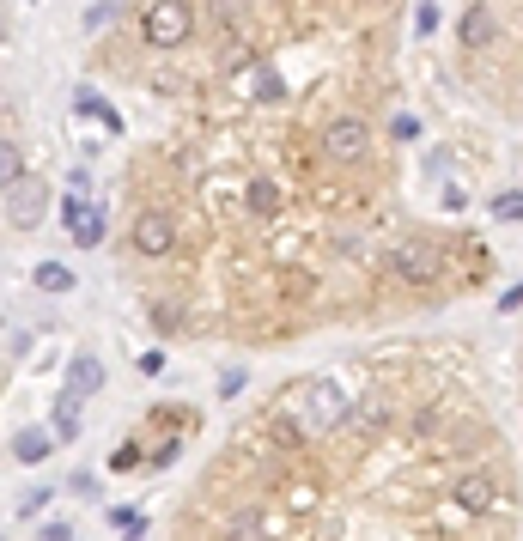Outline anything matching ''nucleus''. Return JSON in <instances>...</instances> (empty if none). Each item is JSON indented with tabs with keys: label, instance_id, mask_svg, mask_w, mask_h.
<instances>
[{
	"label": "nucleus",
	"instance_id": "f257e3e1",
	"mask_svg": "<svg viewBox=\"0 0 523 541\" xmlns=\"http://www.w3.org/2000/svg\"><path fill=\"white\" fill-rule=\"evenodd\" d=\"M177 244H183L177 213L159 207V201H140L134 219H128V256H140V262H165V256H177Z\"/></svg>",
	"mask_w": 523,
	"mask_h": 541
},
{
	"label": "nucleus",
	"instance_id": "f03ea898",
	"mask_svg": "<svg viewBox=\"0 0 523 541\" xmlns=\"http://www.w3.org/2000/svg\"><path fill=\"white\" fill-rule=\"evenodd\" d=\"M134 25L153 55H183L195 43V7H134Z\"/></svg>",
	"mask_w": 523,
	"mask_h": 541
},
{
	"label": "nucleus",
	"instance_id": "7ed1b4c3",
	"mask_svg": "<svg viewBox=\"0 0 523 541\" xmlns=\"http://www.w3.org/2000/svg\"><path fill=\"white\" fill-rule=\"evenodd\" d=\"M43 213H49V189H43L37 177H25L19 189H7V225H13V231H37Z\"/></svg>",
	"mask_w": 523,
	"mask_h": 541
},
{
	"label": "nucleus",
	"instance_id": "20e7f679",
	"mask_svg": "<svg viewBox=\"0 0 523 541\" xmlns=\"http://www.w3.org/2000/svg\"><path fill=\"white\" fill-rule=\"evenodd\" d=\"M61 219H67V238L80 244V250H98V244H104V207H92V201H80V195H67Z\"/></svg>",
	"mask_w": 523,
	"mask_h": 541
},
{
	"label": "nucleus",
	"instance_id": "39448f33",
	"mask_svg": "<svg viewBox=\"0 0 523 541\" xmlns=\"http://www.w3.org/2000/svg\"><path fill=\"white\" fill-rule=\"evenodd\" d=\"M98 383H104V365H98L92 353H80V359L67 365V396H73V402H86V396L98 390Z\"/></svg>",
	"mask_w": 523,
	"mask_h": 541
},
{
	"label": "nucleus",
	"instance_id": "423d86ee",
	"mask_svg": "<svg viewBox=\"0 0 523 541\" xmlns=\"http://www.w3.org/2000/svg\"><path fill=\"white\" fill-rule=\"evenodd\" d=\"M49 438H55V444H73V438H80V402H73V396L55 402V414H49Z\"/></svg>",
	"mask_w": 523,
	"mask_h": 541
},
{
	"label": "nucleus",
	"instance_id": "0eeeda50",
	"mask_svg": "<svg viewBox=\"0 0 523 541\" xmlns=\"http://www.w3.org/2000/svg\"><path fill=\"white\" fill-rule=\"evenodd\" d=\"M19 183H25V152H19V140H0V195Z\"/></svg>",
	"mask_w": 523,
	"mask_h": 541
},
{
	"label": "nucleus",
	"instance_id": "6e6552de",
	"mask_svg": "<svg viewBox=\"0 0 523 541\" xmlns=\"http://www.w3.org/2000/svg\"><path fill=\"white\" fill-rule=\"evenodd\" d=\"M49 450H55V438H49L43 426H25V432L13 438V456H19V462H43Z\"/></svg>",
	"mask_w": 523,
	"mask_h": 541
},
{
	"label": "nucleus",
	"instance_id": "1a4fd4ad",
	"mask_svg": "<svg viewBox=\"0 0 523 541\" xmlns=\"http://www.w3.org/2000/svg\"><path fill=\"white\" fill-rule=\"evenodd\" d=\"M110 529H116L122 541H140V535H146V517H140L134 505H110Z\"/></svg>",
	"mask_w": 523,
	"mask_h": 541
},
{
	"label": "nucleus",
	"instance_id": "9d476101",
	"mask_svg": "<svg viewBox=\"0 0 523 541\" xmlns=\"http://www.w3.org/2000/svg\"><path fill=\"white\" fill-rule=\"evenodd\" d=\"M73 110H86V116H98V122H104L110 134H122V116H116V110H110V104H104L98 92H80V98H73Z\"/></svg>",
	"mask_w": 523,
	"mask_h": 541
},
{
	"label": "nucleus",
	"instance_id": "9b49d317",
	"mask_svg": "<svg viewBox=\"0 0 523 541\" xmlns=\"http://www.w3.org/2000/svg\"><path fill=\"white\" fill-rule=\"evenodd\" d=\"M31 280H37L43 292H67V286H73V268H67V262H43Z\"/></svg>",
	"mask_w": 523,
	"mask_h": 541
},
{
	"label": "nucleus",
	"instance_id": "f8f14e48",
	"mask_svg": "<svg viewBox=\"0 0 523 541\" xmlns=\"http://www.w3.org/2000/svg\"><path fill=\"white\" fill-rule=\"evenodd\" d=\"M140 456H146V450H140V438H128V444H116V450H110V469H116V475H128Z\"/></svg>",
	"mask_w": 523,
	"mask_h": 541
},
{
	"label": "nucleus",
	"instance_id": "ddd939ff",
	"mask_svg": "<svg viewBox=\"0 0 523 541\" xmlns=\"http://www.w3.org/2000/svg\"><path fill=\"white\" fill-rule=\"evenodd\" d=\"M408 19H414V31H420V37H432V31L444 25V13H438V7H420V13H408Z\"/></svg>",
	"mask_w": 523,
	"mask_h": 541
},
{
	"label": "nucleus",
	"instance_id": "4468645a",
	"mask_svg": "<svg viewBox=\"0 0 523 541\" xmlns=\"http://www.w3.org/2000/svg\"><path fill=\"white\" fill-rule=\"evenodd\" d=\"M244 383H250L244 371H226V377H219V396H238V390H244Z\"/></svg>",
	"mask_w": 523,
	"mask_h": 541
},
{
	"label": "nucleus",
	"instance_id": "2eb2a0df",
	"mask_svg": "<svg viewBox=\"0 0 523 541\" xmlns=\"http://www.w3.org/2000/svg\"><path fill=\"white\" fill-rule=\"evenodd\" d=\"M43 541H73V523H43Z\"/></svg>",
	"mask_w": 523,
	"mask_h": 541
},
{
	"label": "nucleus",
	"instance_id": "dca6fc26",
	"mask_svg": "<svg viewBox=\"0 0 523 541\" xmlns=\"http://www.w3.org/2000/svg\"><path fill=\"white\" fill-rule=\"evenodd\" d=\"M517 396H523V347H517Z\"/></svg>",
	"mask_w": 523,
	"mask_h": 541
},
{
	"label": "nucleus",
	"instance_id": "f3484780",
	"mask_svg": "<svg viewBox=\"0 0 523 541\" xmlns=\"http://www.w3.org/2000/svg\"><path fill=\"white\" fill-rule=\"evenodd\" d=\"M0 37H7V13H0Z\"/></svg>",
	"mask_w": 523,
	"mask_h": 541
}]
</instances>
